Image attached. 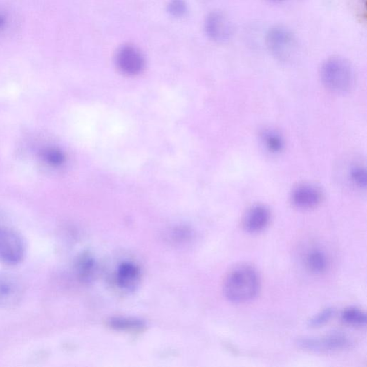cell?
I'll use <instances>...</instances> for the list:
<instances>
[{
	"label": "cell",
	"instance_id": "obj_8",
	"mask_svg": "<svg viewBox=\"0 0 367 367\" xmlns=\"http://www.w3.org/2000/svg\"><path fill=\"white\" fill-rule=\"evenodd\" d=\"M205 30L211 40L223 44L229 41L234 35V26L229 18L223 12H215L206 19Z\"/></svg>",
	"mask_w": 367,
	"mask_h": 367
},
{
	"label": "cell",
	"instance_id": "obj_5",
	"mask_svg": "<svg viewBox=\"0 0 367 367\" xmlns=\"http://www.w3.org/2000/svg\"><path fill=\"white\" fill-rule=\"evenodd\" d=\"M304 350L316 352H335L348 349L351 341L342 333L334 332L321 338H305L298 342Z\"/></svg>",
	"mask_w": 367,
	"mask_h": 367
},
{
	"label": "cell",
	"instance_id": "obj_19",
	"mask_svg": "<svg viewBox=\"0 0 367 367\" xmlns=\"http://www.w3.org/2000/svg\"><path fill=\"white\" fill-rule=\"evenodd\" d=\"M335 310L332 308H328L308 321L309 326L317 328L324 325L330 321L334 316Z\"/></svg>",
	"mask_w": 367,
	"mask_h": 367
},
{
	"label": "cell",
	"instance_id": "obj_18",
	"mask_svg": "<svg viewBox=\"0 0 367 367\" xmlns=\"http://www.w3.org/2000/svg\"><path fill=\"white\" fill-rule=\"evenodd\" d=\"M266 147L272 152H279L283 147V141L279 135L274 131H267L263 136Z\"/></svg>",
	"mask_w": 367,
	"mask_h": 367
},
{
	"label": "cell",
	"instance_id": "obj_10",
	"mask_svg": "<svg viewBox=\"0 0 367 367\" xmlns=\"http://www.w3.org/2000/svg\"><path fill=\"white\" fill-rule=\"evenodd\" d=\"M270 214L263 205H256L250 209L244 218V228L250 234H257L268 225Z\"/></svg>",
	"mask_w": 367,
	"mask_h": 367
},
{
	"label": "cell",
	"instance_id": "obj_13",
	"mask_svg": "<svg viewBox=\"0 0 367 367\" xmlns=\"http://www.w3.org/2000/svg\"><path fill=\"white\" fill-rule=\"evenodd\" d=\"M17 24V17L10 8L0 6V38L11 35Z\"/></svg>",
	"mask_w": 367,
	"mask_h": 367
},
{
	"label": "cell",
	"instance_id": "obj_1",
	"mask_svg": "<svg viewBox=\"0 0 367 367\" xmlns=\"http://www.w3.org/2000/svg\"><path fill=\"white\" fill-rule=\"evenodd\" d=\"M259 288L260 279L256 270L249 265H240L227 276L223 292L230 301L244 303L254 299Z\"/></svg>",
	"mask_w": 367,
	"mask_h": 367
},
{
	"label": "cell",
	"instance_id": "obj_12",
	"mask_svg": "<svg viewBox=\"0 0 367 367\" xmlns=\"http://www.w3.org/2000/svg\"><path fill=\"white\" fill-rule=\"evenodd\" d=\"M307 268L315 274H321L326 272L328 267V258L319 249H313L308 253L305 258Z\"/></svg>",
	"mask_w": 367,
	"mask_h": 367
},
{
	"label": "cell",
	"instance_id": "obj_2",
	"mask_svg": "<svg viewBox=\"0 0 367 367\" xmlns=\"http://www.w3.org/2000/svg\"><path fill=\"white\" fill-rule=\"evenodd\" d=\"M321 79L326 88L335 93L349 91L355 81V71L349 62L342 57L328 59L321 66Z\"/></svg>",
	"mask_w": 367,
	"mask_h": 367
},
{
	"label": "cell",
	"instance_id": "obj_16",
	"mask_svg": "<svg viewBox=\"0 0 367 367\" xmlns=\"http://www.w3.org/2000/svg\"><path fill=\"white\" fill-rule=\"evenodd\" d=\"M41 156L44 161L51 167L62 166L65 162L64 153L59 149L47 147L41 151Z\"/></svg>",
	"mask_w": 367,
	"mask_h": 367
},
{
	"label": "cell",
	"instance_id": "obj_15",
	"mask_svg": "<svg viewBox=\"0 0 367 367\" xmlns=\"http://www.w3.org/2000/svg\"><path fill=\"white\" fill-rule=\"evenodd\" d=\"M342 321L347 324L361 326L366 324V314L360 309L355 307L345 309L341 314Z\"/></svg>",
	"mask_w": 367,
	"mask_h": 367
},
{
	"label": "cell",
	"instance_id": "obj_22",
	"mask_svg": "<svg viewBox=\"0 0 367 367\" xmlns=\"http://www.w3.org/2000/svg\"><path fill=\"white\" fill-rule=\"evenodd\" d=\"M278 1H281V0H278Z\"/></svg>",
	"mask_w": 367,
	"mask_h": 367
},
{
	"label": "cell",
	"instance_id": "obj_20",
	"mask_svg": "<svg viewBox=\"0 0 367 367\" xmlns=\"http://www.w3.org/2000/svg\"><path fill=\"white\" fill-rule=\"evenodd\" d=\"M352 182L359 188L365 189L366 186V173L365 169L356 167L350 172Z\"/></svg>",
	"mask_w": 367,
	"mask_h": 367
},
{
	"label": "cell",
	"instance_id": "obj_17",
	"mask_svg": "<svg viewBox=\"0 0 367 367\" xmlns=\"http://www.w3.org/2000/svg\"><path fill=\"white\" fill-rule=\"evenodd\" d=\"M94 265L91 259L84 256L77 263V272L82 280L89 281L92 279Z\"/></svg>",
	"mask_w": 367,
	"mask_h": 367
},
{
	"label": "cell",
	"instance_id": "obj_6",
	"mask_svg": "<svg viewBox=\"0 0 367 367\" xmlns=\"http://www.w3.org/2000/svg\"><path fill=\"white\" fill-rule=\"evenodd\" d=\"M25 285L20 277L11 273H0V307L12 308L20 303Z\"/></svg>",
	"mask_w": 367,
	"mask_h": 367
},
{
	"label": "cell",
	"instance_id": "obj_11",
	"mask_svg": "<svg viewBox=\"0 0 367 367\" xmlns=\"http://www.w3.org/2000/svg\"><path fill=\"white\" fill-rule=\"evenodd\" d=\"M140 280L139 267L130 262H124L119 265L115 274L117 285L127 292H132L136 288Z\"/></svg>",
	"mask_w": 367,
	"mask_h": 367
},
{
	"label": "cell",
	"instance_id": "obj_21",
	"mask_svg": "<svg viewBox=\"0 0 367 367\" xmlns=\"http://www.w3.org/2000/svg\"><path fill=\"white\" fill-rule=\"evenodd\" d=\"M168 11L172 16L176 17L185 15L187 6L184 0H171L168 6Z\"/></svg>",
	"mask_w": 367,
	"mask_h": 367
},
{
	"label": "cell",
	"instance_id": "obj_9",
	"mask_svg": "<svg viewBox=\"0 0 367 367\" xmlns=\"http://www.w3.org/2000/svg\"><path fill=\"white\" fill-rule=\"evenodd\" d=\"M292 202L298 208L312 209L318 206L322 199L320 189L312 185H301L294 189Z\"/></svg>",
	"mask_w": 367,
	"mask_h": 367
},
{
	"label": "cell",
	"instance_id": "obj_14",
	"mask_svg": "<svg viewBox=\"0 0 367 367\" xmlns=\"http://www.w3.org/2000/svg\"><path fill=\"white\" fill-rule=\"evenodd\" d=\"M109 325L114 330L122 332H139L145 328V323L138 319L113 318L109 321Z\"/></svg>",
	"mask_w": 367,
	"mask_h": 367
},
{
	"label": "cell",
	"instance_id": "obj_7",
	"mask_svg": "<svg viewBox=\"0 0 367 367\" xmlns=\"http://www.w3.org/2000/svg\"><path fill=\"white\" fill-rule=\"evenodd\" d=\"M115 64L124 74L135 75L144 68V57L141 51L133 46L125 45L121 47L115 55Z\"/></svg>",
	"mask_w": 367,
	"mask_h": 367
},
{
	"label": "cell",
	"instance_id": "obj_3",
	"mask_svg": "<svg viewBox=\"0 0 367 367\" xmlns=\"http://www.w3.org/2000/svg\"><path fill=\"white\" fill-rule=\"evenodd\" d=\"M26 255V244L21 235L12 228L0 226V262L8 265L21 263Z\"/></svg>",
	"mask_w": 367,
	"mask_h": 367
},
{
	"label": "cell",
	"instance_id": "obj_4",
	"mask_svg": "<svg viewBox=\"0 0 367 367\" xmlns=\"http://www.w3.org/2000/svg\"><path fill=\"white\" fill-rule=\"evenodd\" d=\"M266 45L276 59L287 61L291 59L297 48L294 35L282 27L270 29L266 35Z\"/></svg>",
	"mask_w": 367,
	"mask_h": 367
}]
</instances>
